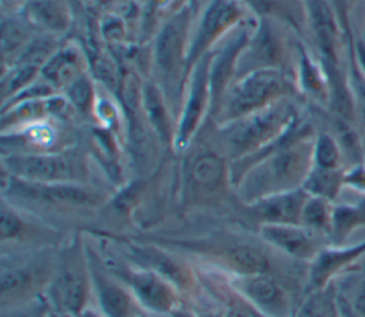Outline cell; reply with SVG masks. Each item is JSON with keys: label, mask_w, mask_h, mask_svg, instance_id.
Instances as JSON below:
<instances>
[{"label": "cell", "mask_w": 365, "mask_h": 317, "mask_svg": "<svg viewBox=\"0 0 365 317\" xmlns=\"http://www.w3.org/2000/svg\"><path fill=\"white\" fill-rule=\"evenodd\" d=\"M4 197L58 208H91L103 204L104 193L83 183H36L4 173Z\"/></svg>", "instance_id": "8"}, {"label": "cell", "mask_w": 365, "mask_h": 317, "mask_svg": "<svg viewBox=\"0 0 365 317\" xmlns=\"http://www.w3.org/2000/svg\"><path fill=\"white\" fill-rule=\"evenodd\" d=\"M312 157L315 167L346 170L344 153L331 131H319L315 134Z\"/></svg>", "instance_id": "28"}, {"label": "cell", "mask_w": 365, "mask_h": 317, "mask_svg": "<svg viewBox=\"0 0 365 317\" xmlns=\"http://www.w3.org/2000/svg\"><path fill=\"white\" fill-rule=\"evenodd\" d=\"M24 220H21L20 213L13 208L11 203H3L1 207V223H0V234L1 241H14L21 237L24 231Z\"/></svg>", "instance_id": "32"}, {"label": "cell", "mask_w": 365, "mask_h": 317, "mask_svg": "<svg viewBox=\"0 0 365 317\" xmlns=\"http://www.w3.org/2000/svg\"><path fill=\"white\" fill-rule=\"evenodd\" d=\"M30 41L27 40V34L24 30L16 23H4L3 26V54L4 59L7 54L14 53L16 50H23Z\"/></svg>", "instance_id": "33"}, {"label": "cell", "mask_w": 365, "mask_h": 317, "mask_svg": "<svg viewBox=\"0 0 365 317\" xmlns=\"http://www.w3.org/2000/svg\"><path fill=\"white\" fill-rule=\"evenodd\" d=\"M56 264V261H54ZM54 264L43 266L40 261L14 264L1 270V304L20 306L31 301L41 288L47 290Z\"/></svg>", "instance_id": "13"}, {"label": "cell", "mask_w": 365, "mask_h": 317, "mask_svg": "<svg viewBox=\"0 0 365 317\" xmlns=\"http://www.w3.org/2000/svg\"><path fill=\"white\" fill-rule=\"evenodd\" d=\"M91 290L88 258L80 243L73 241L57 254L46 296L56 311L77 317L86 310Z\"/></svg>", "instance_id": "6"}, {"label": "cell", "mask_w": 365, "mask_h": 317, "mask_svg": "<svg viewBox=\"0 0 365 317\" xmlns=\"http://www.w3.org/2000/svg\"><path fill=\"white\" fill-rule=\"evenodd\" d=\"M364 37H365V33H364Z\"/></svg>", "instance_id": "42"}, {"label": "cell", "mask_w": 365, "mask_h": 317, "mask_svg": "<svg viewBox=\"0 0 365 317\" xmlns=\"http://www.w3.org/2000/svg\"><path fill=\"white\" fill-rule=\"evenodd\" d=\"M305 26L325 73L348 70L349 41L329 0H302Z\"/></svg>", "instance_id": "7"}, {"label": "cell", "mask_w": 365, "mask_h": 317, "mask_svg": "<svg viewBox=\"0 0 365 317\" xmlns=\"http://www.w3.org/2000/svg\"><path fill=\"white\" fill-rule=\"evenodd\" d=\"M191 29V13L188 9H182L157 34L153 47V70L157 77L155 83L167 100L170 97L174 101L182 100Z\"/></svg>", "instance_id": "4"}, {"label": "cell", "mask_w": 365, "mask_h": 317, "mask_svg": "<svg viewBox=\"0 0 365 317\" xmlns=\"http://www.w3.org/2000/svg\"><path fill=\"white\" fill-rule=\"evenodd\" d=\"M365 253V241L352 247L321 248L309 266L308 284L311 290H321L328 281L355 258Z\"/></svg>", "instance_id": "21"}, {"label": "cell", "mask_w": 365, "mask_h": 317, "mask_svg": "<svg viewBox=\"0 0 365 317\" xmlns=\"http://www.w3.org/2000/svg\"><path fill=\"white\" fill-rule=\"evenodd\" d=\"M298 120L289 97L281 99L255 113L218 126L225 156L232 161L247 158L281 139Z\"/></svg>", "instance_id": "2"}, {"label": "cell", "mask_w": 365, "mask_h": 317, "mask_svg": "<svg viewBox=\"0 0 365 317\" xmlns=\"http://www.w3.org/2000/svg\"><path fill=\"white\" fill-rule=\"evenodd\" d=\"M354 308H355V311H356L359 316L365 317V288H362V290L358 293V296L355 297Z\"/></svg>", "instance_id": "38"}, {"label": "cell", "mask_w": 365, "mask_h": 317, "mask_svg": "<svg viewBox=\"0 0 365 317\" xmlns=\"http://www.w3.org/2000/svg\"><path fill=\"white\" fill-rule=\"evenodd\" d=\"M294 89L292 74L275 67L254 69L230 84L212 116L218 126H224L289 97Z\"/></svg>", "instance_id": "3"}, {"label": "cell", "mask_w": 365, "mask_h": 317, "mask_svg": "<svg viewBox=\"0 0 365 317\" xmlns=\"http://www.w3.org/2000/svg\"><path fill=\"white\" fill-rule=\"evenodd\" d=\"M231 286L267 317H288L291 313L288 291L269 273L234 274Z\"/></svg>", "instance_id": "12"}, {"label": "cell", "mask_w": 365, "mask_h": 317, "mask_svg": "<svg viewBox=\"0 0 365 317\" xmlns=\"http://www.w3.org/2000/svg\"><path fill=\"white\" fill-rule=\"evenodd\" d=\"M201 250H207L217 257V261L224 263L232 274H251V273H268L269 260L258 248L244 243H221L205 246Z\"/></svg>", "instance_id": "20"}, {"label": "cell", "mask_w": 365, "mask_h": 317, "mask_svg": "<svg viewBox=\"0 0 365 317\" xmlns=\"http://www.w3.org/2000/svg\"><path fill=\"white\" fill-rule=\"evenodd\" d=\"M308 193L304 188L269 196L248 204L250 213L261 224H301Z\"/></svg>", "instance_id": "18"}, {"label": "cell", "mask_w": 365, "mask_h": 317, "mask_svg": "<svg viewBox=\"0 0 365 317\" xmlns=\"http://www.w3.org/2000/svg\"><path fill=\"white\" fill-rule=\"evenodd\" d=\"M123 246L124 251H127L128 257L133 258L137 266L158 273L160 276L171 281L174 286L185 284L187 274L184 273V270L160 248L143 244H133L127 241Z\"/></svg>", "instance_id": "23"}, {"label": "cell", "mask_w": 365, "mask_h": 317, "mask_svg": "<svg viewBox=\"0 0 365 317\" xmlns=\"http://www.w3.org/2000/svg\"><path fill=\"white\" fill-rule=\"evenodd\" d=\"M294 79L299 93L312 101L328 107L329 83L324 66L312 49L299 40L297 41Z\"/></svg>", "instance_id": "17"}, {"label": "cell", "mask_w": 365, "mask_h": 317, "mask_svg": "<svg viewBox=\"0 0 365 317\" xmlns=\"http://www.w3.org/2000/svg\"><path fill=\"white\" fill-rule=\"evenodd\" d=\"M298 317H332V304L328 298L312 294L301 307Z\"/></svg>", "instance_id": "34"}, {"label": "cell", "mask_w": 365, "mask_h": 317, "mask_svg": "<svg viewBox=\"0 0 365 317\" xmlns=\"http://www.w3.org/2000/svg\"><path fill=\"white\" fill-rule=\"evenodd\" d=\"M167 97L154 81H147L141 86L140 106L144 111L148 124L155 131L163 143H174V130L171 126Z\"/></svg>", "instance_id": "22"}, {"label": "cell", "mask_w": 365, "mask_h": 317, "mask_svg": "<svg viewBox=\"0 0 365 317\" xmlns=\"http://www.w3.org/2000/svg\"><path fill=\"white\" fill-rule=\"evenodd\" d=\"M1 164L3 173L27 181L87 184L88 180L86 157L73 147L46 153H10Z\"/></svg>", "instance_id": "5"}, {"label": "cell", "mask_w": 365, "mask_h": 317, "mask_svg": "<svg viewBox=\"0 0 365 317\" xmlns=\"http://www.w3.org/2000/svg\"><path fill=\"white\" fill-rule=\"evenodd\" d=\"M315 134L297 121L269 147L230 164L231 184L248 206L274 194L302 188L314 166Z\"/></svg>", "instance_id": "1"}, {"label": "cell", "mask_w": 365, "mask_h": 317, "mask_svg": "<svg viewBox=\"0 0 365 317\" xmlns=\"http://www.w3.org/2000/svg\"><path fill=\"white\" fill-rule=\"evenodd\" d=\"M170 314H171V317H194V316L190 314L188 311H185V310H182V308H178V307H175Z\"/></svg>", "instance_id": "39"}, {"label": "cell", "mask_w": 365, "mask_h": 317, "mask_svg": "<svg viewBox=\"0 0 365 317\" xmlns=\"http://www.w3.org/2000/svg\"><path fill=\"white\" fill-rule=\"evenodd\" d=\"M348 74H349V83H351V89L355 99L356 127L361 136V143L364 150V163H365V79L358 70L349 53H348Z\"/></svg>", "instance_id": "31"}, {"label": "cell", "mask_w": 365, "mask_h": 317, "mask_svg": "<svg viewBox=\"0 0 365 317\" xmlns=\"http://www.w3.org/2000/svg\"><path fill=\"white\" fill-rule=\"evenodd\" d=\"M86 57L80 47L67 44L56 49L40 71V79L54 90H66L74 80L87 73Z\"/></svg>", "instance_id": "19"}, {"label": "cell", "mask_w": 365, "mask_h": 317, "mask_svg": "<svg viewBox=\"0 0 365 317\" xmlns=\"http://www.w3.org/2000/svg\"><path fill=\"white\" fill-rule=\"evenodd\" d=\"M187 186L190 194L197 200H207L222 190L225 183L231 184L230 166L220 153L205 149L197 151L187 166Z\"/></svg>", "instance_id": "14"}, {"label": "cell", "mask_w": 365, "mask_h": 317, "mask_svg": "<svg viewBox=\"0 0 365 317\" xmlns=\"http://www.w3.org/2000/svg\"><path fill=\"white\" fill-rule=\"evenodd\" d=\"M334 203L322 197L309 196L304 204L301 214V226L317 233L329 236L332 221Z\"/></svg>", "instance_id": "26"}, {"label": "cell", "mask_w": 365, "mask_h": 317, "mask_svg": "<svg viewBox=\"0 0 365 317\" xmlns=\"http://www.w3.org/2000/svg\"><path fill=\"white\" fill-rule=\"evenodd\" d=\"M26 304V303H24ZM24 304H20V306H14V307H10L9 310H6L3 313V317H41L40 313L33 308V307H27Z\"/></svg>", "instance_id": "37"}, {"label": "cell", "mask_w": 365, "mask_h": 317, "mask_svg": "<svg viewBox=\"0 0 365 317\" xmlns=\"http://www.w3.org/2000/svg\"><path fill=\"white\" fill-rule=\"evenodd\" d=\"M245 10L238 0H211L200 20L192 24L187 53V77L192 66L212 51L232 30L244 21Z\"/></svg>", "instance_id": "9"}, {"label": "cell", "mask_w": 365, "mask_h": 317, "mask_svg": "<svg viewBox=\"0 0 365 317\" xmlns=\"http://www.w3.org/2000/svg\"><path fill=\"white\" fill-rule=\"evenodd\" d=\"M331 3H332V6L335 7V10H336V14H338V17H339V7H341V4H339V0H329Z\"/></svg>", "instance_id": "41"}, {"label": "cell", "mask_w": 365, "mask_h": 317, "mask_svg": "<svg viewBox=\"0 0 365 317\" xmlns=\"http://www.w3.org/2000/svg\"><path fill=\"white\" fill-rule=\"evenodd\" d=\"M67 100L71 106H74L81 114H90L94 111L96 106V89L93 84V80L90 79L88 73H84L77 80H74L67 89H66Z\"/></svg>", "instance_id": "29"}, {"label": "cell", "mask_w": 365, "mask_h": 317, "mask_svg": "<svg viewBox=\"0 0 365 317\" xmlns=\"http://www.w3.org/2000/svg\"><path fill=\"white\" fill-rule=\"evenodd\" d=\"M365 226V201L354 204H334L329 237L335 246L356 228Z\"/></svg>", "instance_id": "25"}, {"label": "cell", "mask_w": 365, "mask_h": 317, "mask_svg": "<svg viewBox=\"0 0 365 317\" xmlns=\"http://www.w3.org/2000/svg\"><path fill=\"white\" fill-rule=\"evenodd\" d=\"M77 317H100V316H98V314H96L94 311H90V310H87V308H86V310H84L80 316H77Z\"/></svg>", "instance_id": "40"}, {"label": "cell", "mask_w": 365, "mask_h": 317, "mask_svg": "<svg viewBox=\"0 0 365 317\" xmlns=\"http://www.w3.org/2000/svg\"><path fill=\"white\" fill-rule=\"evenodd\" d=\"M210 61L211 51L202 56L191 69L182 93L181 114L174 134V147L182 151L192 141L200 130L207 113H211L210 89Z\"/></svg>", "instance_id": "10"}, {"label": "cell", "mask_w": 365, "mask_h": 317, "mask_svg": "<svg viewBox=\"0 0 365 317\" xmlns=\"http://www.w3.org/2000/svg\"><path fill=\"white\" fill-rule=\"evenodd\" d=\"M242 3L248 10H252V13L258 14L261 19H272L277 21L287 23L292 29H295L298 33L301 31V26L304 24L294 17V14L288 10H285L281 6L279 0H238ZM301 34V33H299Z\"/></svg>", "instance_id": "30"}, {"label": "cell", "mask_w": 365, "mask_h": 317, "mask_svg": "<svg viewBox=\"0 0 365 317\" xmlns=\"http://www.w3.org/2000/svg\"><path fill=\"white\" fill-rule=\"evenodd\" d=\"M98 260L88 261L91 274V287L96 294L98 307L104 317H133L131 316V293L117 280L104 264Z\"/></svg>", "instance_id": "16"}, {"label": "cell", "mask_w": 365, "mask_h": 317, "mask_svg": "<svg viewBox=\"0 0 365 317\" xmlns=\"http://www.w3.org/2000/svg\"><path fill=\"white\" fill-rule=\"evenodd\" d=\"M345 171L344 168H321L312 166L302 188L309 196L322 197L329 201H335L341 190L345 187Z\"/></svg>", "instance_id": "24"}, {"label": "cell", "mask_w": 365, "mask_h": 317, "mask_svg": "<svg viewBox=\"0 0 365 317\" xmlns=\"http://www.w3.org/2000/svg\"><path fill=\"white\" fill-rule=\"evenodd\" d=\"M348 53L365 79V37L355 34L352 43L349 44Z\"/></svg>", "instance_id": "36"}, {"label": "cell", "mask_w": 365, "mask_h": 317, "mask_svg": "<svg viewBox=\"0 0 365 317\" xmlns=\"http://www.w3.org/2000/svg\"><path fill=\"white\" fill-rule=\"evenodd\" d=\"M101 263L147 310L154 313H171L177 307L175 286L158 273L137 264L127 266L117 261V258L111 261L107 257Z\"/></svg>", "instance_id": "11"}, {"label": "cell", "mask_w": 365, "mask_h": 317, "mask_svg": "<svg viewBox=\"0 0 365 317\" xmlns=\"http://www.w3.org/2000/svg\"><path fill=\"white\" fill-rule=\"evenodd\" d=\"M345 186L365 194V163H361V164L346 168Z\"/></svg>", "instance_id": "35"}, {"label": "cell", "mask_w": 365, "mask_h": 317, "mask_svg": "<svg viewBox=\"0 0 365 317\" xmlns=\"http://www.w3.org/2000/svg\"><path fill=\"white\" fill-rule=\"evenodd\" d=\"M30 21L48 31H61L67 26V13L58 4L50 0H34L27 6Z\"/></svg>", "instance_id": "27"}, {"label": "cell", "mask_w": 365, "mask_h": 317, "mask_svg": "<svg viewBox=\"0 0 365 317\" xmlns=\"http://www.w3.org/2000/svg\"><path fill=\"white\" fill-rule=\"evenodd\" d=\"M259 236L265 243L284 254L304 261H312L321 251L317 233L301 224H261Z\"/></svg>", "instance_id": "15"}]
</instances>
